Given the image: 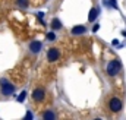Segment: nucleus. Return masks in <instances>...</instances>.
<instances>
[{
  "instance_id": "obj_1",
  "label": "nucleus",
  "mask_w": 126,
  "mask_h": 120,
  "mask_svg": "<svg viewBox=\"0 0 126 120\" xmlns=\"http://www.w3.org/2000/svg\"><path fill=\"white\" fill-rule=\"evenodd\" d=\"M0 91L3 95H12L15 92V85L3 78V79H0Z\"/></svg>"
},
{
  "instance_id": "obj_2",
  "label": "nucleus",
  "mask_w": 126,
  "mask_h": 120,
  "mask_svg": "<svg viewBox=\"0 0 126 120\" xmlns=\"http://www.w3.org/2000/svg\"><path fill=\"white\" fill-rule=\"evenodd\" d=\"M120 70V61L119 60H111L109 64H107V73L110 76H116Z\"/></svg>"
},
{
  "instance_id": "obj_3",
  "label": "nucleus",
  "mask_w": 126,
  "mask_h": 120,
  "mask_svg": "<svg viewBox=\"0 0 126 120\" xmlns=\"http://www.w3.org/2000/svg\"><path fill=\"white\" fill-rule=\"evenodd\" d=\"M109 107H110V110L113 111V113H119L120 110H122V101L119 100V98H111L110 100V103H109Z\"/></svg>"
},
{
  "instance_id": "obj_4",
  "label": "nucleus",
  "mask_w": 126,
  "mask_h": 120,
  "mask_svg": "<svg viewBox=\"0 0 126 120\" xmlns=\"http://www.w3.org/2000/svg\"><path fill=\"white\" fill-rule=\"evenodd\" d=\"M60 57V51H59V48H56V47H53V48H50L48 50V53H47V60L48 61H57V59Z\"/></svg>"
},
{
  "instance_id": "obj_5",
  "label": "nucleus",
  "mask_w": 126,
  "mask_h": 120,
  "mask_svg": "<svg viewBox=\"0 0 126 120\" xmlns=\"http://www.w3.org/2000/svg\"><path fill=\"white\" fill-rule=\"evenodd\" d=\"M44 97H46V91L43 90V88H37V90H34V92H32L34 101H43Z\"/></svg>"
},
{
  "instance_id": "obj_6",
  "label": "nucleus",
  "mask_w": 126,
  "mask_h": 120,
  "mask_svg": "<svg viewBox=\"0 0 126 120\" xmlns=\"http://www.w3.org/2000/svg\"><path fill=\"white\" fill-rule=\"evenodd\" d=\"M41 47H43V44L40 41H32L31 44H30V50H31L32 53H38L41 50Z\"/></svg>"
},
{
  "instance_id": "obj_7",
  "label": "nucleus",
  "mask_w": 126,
  "mask_h": 120,
  "mask_svg": "<svg viewBox=\"0 0 126 120\" xmlns=\"http://www.w3.org/2000/svg\"><path fill=\"white\" fill-rule=\"evenodd\" d=\"M85 31H87V28H85L84 25H76V27L72 28V34H73V35H81V34H84Z\"/></svg>"
},
{
  "instance_id": "obj_8",
  "label": "nucleus",
  "mask_w": 126,
  "mask_h": 120,
  "mask_svg": "<svg viewBox=\"0 0 126 120\" xmlns=\"http://www.w3.org/2000/svg\"><path fill=\"white\" fill-rule=\"evenodd\" d=\"M97 16H98V9H97V7H93V9L90 10L88 21H90V22H93V21H95V19H97Z\"/></svg>"
},
{
  "instance_id": "obj_9",
  "label": "nucleus",
  "mask_w": 126,
  "mask_h": 120,
  "mask_svg": "<svg viewBox=\"0 0 126 120\" xmlns=\"http://www.w3.org/2000/svg\"><path fill=\"white\" fill-rule=\"evenodd\" d=\"M43 119H46V120H54V119H56V114H54L53 111H46V113L43 114Z\"/></svg>"
},
{
  "instance_id": "obj_10",
  "label": "nucleus",
  "mask_w": 126,
  "mask_h": 120,
  "mask_svg": "<svg viewBox=\"0 0 126 120\" xmlns=\"http://www.w3.org/2000/svg\"><path fill=\"white\" fill-rule=\"evenodd\" d=\"M16 4L22 9H27L30 6V0H16Z\"/></svg>"
},
{
  "instance_id": "obj_11",
  "label": "nucleus",
  "mask_w": 126,
  "mask_h": 120,
  "mask_svg": "<svg viewBox=\"0 0 126 120\" xmlns=\"http://www.w3.org/2000/svg\"><path fill=\"white\" fill-rule=\"evenodd\" d=\"M51 28H53L54 31L60 30V28H62V22H60L59 19H53V21H51Z\"/></svg>"
},
{
  "instance_id": "obj_12",
  "label": "nucleus",
  "mask_w": 126,
  "mask_h": 120,
  "mask_svg": "<svg viewBox=\"0 0 126 120\" xmlns=\"http://www.w3.org/2000/svg\"><path fill=\"white\" fill-rule=\"evenodd\" d=\"M47 40H48V41H54V40H56V34H54V32H48V34H47Z\"/></svg>"
},
{
  "instance_id": "obj_13",
  "label": "nucleus",
  "mask_w": 126,
  "mask_h": 120,
  "mask_svg": "<svg viewBox=\"0 0 126 120\" xmlns=\"http://www.w3.org/2000/svg\"><path fill=\"white\" fill-rule=\"evenodd\" d=\"M25 95H27V92H25V91H24V92H22V94H21V95H19V97H18V101H19V103H22V101H24V100H25Z\"/></svg>"
},
{
  "instance_id": "obj_14",
  "label": "nucleus",
  "mask_w": 126,
  "mask_h": 120,
  "mask_svg": "<svg viewBox=\"0 0 126 120\" xmlns=\"http://www.w3.org/2000/svg\"><path fill=\"white\" fill-rule=\"evenodd\" d=\"M111 6H113V7H117V6H116V0H111Z\"/></svg>"
},
{
  "instance_id": "obj_15",
  "label": "nucleus",
  "mask_w": 126,
  "mask_h": 120,
  "mask_svg": "<svg viewBox=\"0 0 126 120\" xmlns=\"http://www.w3.org/2000/svg\"><path fill=\"white\" fill-rule=\"evenodd\" d=\"M27 119H32V114H31V113H27Z\"/></svg>"
}]
</instances>
